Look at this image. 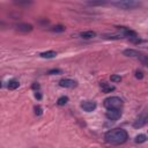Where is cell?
Segmentation results:
<instances>
[{"label": "cell", "instance_id": "cell-17", "mask_svg": "<svg viewBox=\"0 0 148 148\" xmlns=\"http://www.w3.org/2000/svg\"><path fill=\"white\" fill-rule=\"evenodd\" d=\"M51 30H52L53 32H62V31H65V27L61 25V24H58V25H54Z\"/></svg>", "mask_w": 148, "mask_h": 148}, {"label": "cell", "instance_id": "cell-10", "mask_svg": "<svg viewBox=\"0 0 148 148\" xmlns=\"http://www.w3.org/2000/svg\"><path fill=\"white\" fill-rule=\"evenodd\" d=\"M101 89H102L103 92H111V91H113V90L116 89V87H114V86H111V84H108V83H105V82H103V83H101Z\"/></svg>", "mask_w": 148, "mask_h": 148}, {"label": "cell", "instance_id": "cell-22", "mask_svg": "<svg viewBox=\"0 0 148 148\" xmlns=\"http://www.w3.org/2000/svg\"><path fill=\"white\" fill-rule=\"evenodd\" d=\"M135 77H136L138 80L143 79V73H142L141 71H135Z\"/></svg>", "mask_w": 148, "mask_h": 148}, {"label": "cell", "instance_id": "cell-14", "mask_svg": "<svg viewBox=\"0 0 148 148\" xmlns=\"http://www.w3.org/2000/svg\"><path fill=\"white\" fill-rule=\"evenodd\" d=\"M18 86H20V83L16 80H10L8 82V89L9 90H15L16 88H18Z\"/></svg>", "mask_w": 148, "mask_h": 148}, {"label": "cell", "instance_id": "cell-11", "mask_svg": "<svg viewBox=\"0 0 148 148\" xmlns=\"http://www.w3.org/2000/svg\"><path fill=\"white\" fill-rule=\"evenodd\" d=\"M80 36H81L82 38H84V39H90V38H94V37L96 36V32H95V31H91V30H89V31H83V32L80 34Z\"/></svg>", "mask_w": 148, "mask_h": 148}, {"label": "cell", "instance_id": "cell-7", "mask_svg": "<svg viewBox=\"0 0 148 148\" xmlns=\"http://www.w3.org/2000/svg\"><path fill=\"white\" fill-rule=\"evenodd\" d=\"M59 84L60 87H64V88H75L77 86V82L72 79H61L59 81Z\"/></svg>", "mask_w": 148, "mask_h": 148}, {"label": "cell", "instance_id": "cell-1", "mask_svg": "<svg viewBox=\"0 0 148 148\" xmlns=\"http://www.w3.org/2000/svg\"><path fill=\"white\" fill-rule=\"evenodd\" d=\"M104 139L106 142L109 143H112V145H120V143H124L127 141L128 139V133L126 130L124 128H113V130H110L108 131L105 134H104Z\"/></svg>", "mask_w": 148, "mask_h": 148}, {"label": "cell", "instance_id": "cell-24", "mask_svg": "<svg viewBox=\"0 0 148 148\" xmlns=\"http://www.w3.org/2000/svg\"><path fill=\"white\" fill-rule=\"evenodd\" d=\"M31 87H32V89H35L36 91L40 88V87H39V84H38V83H36V82H35V83H32V86H31Z\"/></svg>", "mask_w": 148, "mask_h": 148}, {"label": "cell", "instance_id": "cell-12", "mask_svg": "<svg viewBox=\"0 0 148 148\" xmlns=\"http://www.w3.org/2000/svg\"><path fill=\"white\" fill-rule=\"evenodd\" d=\"M42 58H46V59H50V58H54L57 56V52L54 51H46V52H42L39 54Z\"/></svg>", "mask_w": 148, "mask_h": 148}, {"label": "cell", "instance_id": "cell-23", "mask_svg": "<svg viewBox=\"0 0 148 148\" xmlns=\"http://www.w3.org/2000/svg\"><path fill=\"white\" fill-rule=\"evenodd\" d=\"M104 38H110V39H120L121 37H120V36H108V35H105V36H104Z\"/></svg>", "mask_w": 148, "mask_h": 148}, {"label": "cell", "instance_id": "cell-20", "mask_svg": "<svg viewBox=\"0 0 148 148\" xmlns=\"http://www.w3.org/2000/svg\"><path fill=\"white\" fill-rule=\"evenodd\" d=\"M110 80H111L112 82H120V81H121V76H120V75H116V74H113V75L110 76Z\"/></svg>", "mask_w": 148, "mask_h": 148}, {"label": "cell", "instance_id": "cell-2", "mask_svg": "<svg viewBox=\"0 0 148 148\" xmlns=\"http://www.w3.org/2000/svg\"><path fill=\"white\" fill-rule=\"evenodd\" d=\"M103 105L108 109V110H112V109H120L123 105V101L120 97L118 96H111L104 99Z\"/></svg>", "mask_w": 148, "mask_h": 148}, {"label": "cell", "instance_id": "cell-6", "mask_svg": "<svg viewBox=\"0 0 148 148\" xmlns=\"http://www.w3.org/2000/svg\"><path fill=\"white\" fill-rule=\"evenodd\" d=\"M96 106H97V104L94 101H84L81 103V109H83V111H86V112L94 111L96 109Z\"/></svg>", "mask_w": 148, "mask_h": 148}, {"label": "cell", "instance_id": "cell-21", "mask_svg": "<svg viewBox=\"0 0 148 148\" xmlns=\"http://www.w3.org/2000/svg\"><path fill=\"white\" fill-rule=\"evenodd\" d=\"M132 43H134V44H139V43H141V39L139 38V36H136V37H132V38H128Z\"/></svg>", "mask_w": 148, "mask_h": 148}, {"label": "cell", "instance_id": "cell-9", "mask_svg": "<svg viewBox=\"0 0 148 148\" xmlns=\"http://www.w3.org/2000/svg\"><path fill=\"white\" fill-rule=\"evenodd\" d=\"M123 53L126 57H136L138 58L140 56V52L136 51V50H134V49H126V50L123 51Z\"/></svg>", "mask_w": 148, "mask_h": 148}, {"label": "cell", "instance_id": "cell-16", "mask_svg": "<svg viewBox=\"0 0 148 148\" xmlns=\"http://www.w3.org/2000/svg\"><path fill=\"white\" fill-rule=\"evenodd\" d=\"M68 97L67 96H61V97H59L58 98V101H57V104L58 105H60V106H62V105H65L67 102H68Z\"/></svg>", "mask_w": 148, "mask_h": 148}, {"label": "cell", "instance_id": "cell-5", "mask_svg": "<svg viewBox=\"0 0 148 148\" xmlns=\"http://www.w3.org/2000/svg\"><path fill=\"white\" fill-rule=\"evenodd\" d=\"M106 118L110 120H118L121 117V111L120 109H112V110H108L105 113Z\"/></svg>", "mask_w": 148, "mask_h": 148}, {"label": "cell", "instance_id": "cell-26", "mask_svg": "<svg viewBox=\"0 0 148 148\" xmlns=\"http://www.w3.org/2000/svg\"><path fill=\"white\" fill-rule=\"evenodd\" d=\"M35 97H36L37 99H42V94H40L39 91H36V92H35Z\"/></svg>", "mask_w": 148, "mask_h": 148}, {"label": "cell", "instance_id": "cell-4", "mask_svg": "<svg viewBox=\"0 0 148 148\" xmlns=\"http://www.w3.org/2000/svg\"><path fill=\"white\" fill-rule=\"evenodd\" d=\"M147 121H148V113H147V112H143V113H141V114L135 119V121L133 123V127L140 128V127L145 126V125L147 124Z\"/></svg>", "mask_w": 148, "mask_h": 148}, {"label": "cell", "instance_id": "cell-25", "mask_svg": "<svg viewBox=\"0 0 148 148\" xmlns=\"http://www.w3.org/2000/svg\"><path fill=\"white\" fill-rule=\"evenodd\" d=\"M89 5H91V6H95V5H104L105 2L104 1H99V2H88Z\"/></svg>", "mask_w": 148, "mask_h": 148}, {"label": "cell", "instance_id": "cell-13", "mask_svg": "<svg viewBox=\"0 0 148 148\" xmlns=\"http://www.w3.org/2000/svg\"><path fill=\"white\" fill-rule=\"evenodd\" d=\"M138 59H139V61H140L143 66L148 67V56H146V54H143V53H140V56L138 57Z\"/></svg>", "mask_w": 148, "mask_h": 148}, {"label": "cell", "instance_id": "cell-15", "mask_svg": "<svg viewBox=\"0 0 148 148\" xmlns=\"http://www.w3.org/2000/svg\"><path fill=\"white\" fill-rule=\"evenodd\" d=\"M136 143H143V142H146L147 141V136L145 135V134H139V135H136L135 136V140H134Z\"/></svg>", "mask_w": 148, "mask_h": 148}, {"label": "cell", "instance_id": "cell-19", "mask_svg": "<svg viewBox=\"0 0 148 148\" xmlns=\"http://www.w3.org/2000/svg\"><path fill=\"white\" fill-rule=\"evenodd\" d=\"M34 111H35V114H36V116H42V114H43V109H42L40 105H36V106L34 108Z\"/></svg>", "mask_w": 148, "mask_h": 148}, {"label": "cell", "instance_id": "cell-3", "mask_svg": "<svg viewBox=\"0 0 148 148\" xmlns=\"http://www.w3.org/2000/svg\"><path fill=\"white\" fill-rule=\"evenodd\" d=\"M111 5L120 9H134V8L140 7L141 2L133 1V0H126V1H114V2H111Z\"/></svg>", "mask_w": 148, "mask_h": 148}, {"label": "cell", "instance_id": "cell-18", "mask_svg": "<svg viewBox=\"0 0 148 148\" xmlns=\"http://www.w3.org/2000/svg\"><path fill=\"white\" fill-rule=\"evenodd\" d=\"M49 75H57V74H62V69H59V68H53V69H50L47 72Z\"/></svg>", "mask_w": 148, "mask_h": 148}, {"label": "cell", "instance_id": "cell-8", "mask_svg": "<svg viewBox=\"0 0 148 148\" xmlns=\"http://www.w3.org/2000/svg\"><path fill=\"white\" fill-rule=\"evenodd\" d=\"M34 29V27L29 23H20L16 25V30L21 31V32H30Z\"/></svg>", "mask_w": 148, "mask_h": 148}]
</instances>
